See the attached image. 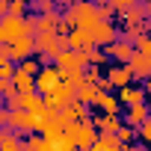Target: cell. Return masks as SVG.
Listing matches in <instances>:
<instances>
[{
	"label": "cell",
	"mask_w": 151,
	"mask_h": 151,
	"mask_svg": "<svg viewBox=\"0 0 151 151\" xmlns=\"http://www.w3.org/2000/svg\"><path fill=\"white\" fill-rule=\"evenodd\" d=\"M65 83V74H62V68L59 65H42V71L36 74V89L42 92V95H50L53 89H59Z\"/></svg>",
	"instance_id": "obj_1"
},
{
	"label": "cell",
	"mask_w": 151,
	"mask_h": 151,
	"mask_svg": "<svg viewBox=\"0 0 151 151\" xmlns=\"http://www.w3.org/2000/svg\"><path fill=\"white\" fill-rule=\"evenodd\" d=\"M21 36H30L27 33V18H21V15H3V21H0V45H12Z\"/></svg>",
	"instance_id": "obj_2"
},
{
	"label": "cell",
	"mask_w": 151,
	"mask_h": 151,
	"mask_svg": "<svg viewBox=\"0 0 151 151\" xmlns=\"http://www.w3.org/2000/svg\"><path fill=\"white\" fill-rule=\"evenodd\" d=\"M65 130H68L74 139H77V148H80V151H86L89 145H95V142H98V127H95V122H92V119L74 122V124H68Z\"/></svg>",
	"instance_id": "obj_3"
},
{
	"label": "cell",
	"mask_w": 151,
	"mask_h": 151,
	"mask_svg": "<svg viewBox=\"0 0 151 151\" xmlns=\"http://www.w3.org/2000/svg\"><path fill=\"white\" fill-rule=\"evenodd\" d=\"M9 124L21 133H39L42 130V113H30V110H12Z\"/></svg>",
	"instance_id": "obj_4"
},
{
	"label": "cell",
	"mask_w": 151,
	"mask_h": 151,
	"mask_svg": "<svg viewBox=\"0 0 151 151\" xmlns=\"http://www.w3.org/2000/svg\"><path fill=\"white\" fill-rule=\"evenodd\" d=\"M45 98H47V107H50V110H65L68 104L77 101V86L62 83L59 89H53V92H50V95H45Z\"/></svg>",
	"instance_id": "obj_5"
},
{
	"label": "cell",
	"mask_w": 151,
	"mask_h": 151,
	"mask_svg": "<svg viewBox=\"0 0 151 151\" xmlns=\"http://www.w3.org/2000/svg\"><path fill=\"white\" fill-rule=\"evenodd\" d=\"M107 53H110L116 62H130V56L136 53V45H133L127 36H119L113 45H107Z\"/></svg>",
	"instance_id": "obj_6"
},
{
	"label": "cell",
	"mask_w": 151,
	"mask_h": 151,
	"mask_svg": "<svg viewBox=\"0 0 151 151\" xmlns=\"http://www.w3.org/2000/svg\"><path fill=\"white\" fill-rule=\"evenodd\" d=\"M107 77H110L113 89H124V86H130V80H133V71L127 68V62H116V65H110Z\"/></svg>",
	"instance_id": "obj_7"
},
{
	"label": "cell",
	"mask_w": 151,
	"mask_h": 151,
	"mask_svg": "<svg viewBox=\"0 0 151 151\" xmlns=\"http://www.w3.org/2000/svg\"><path fill=\"white\" fill-rule=\"evenodd\" d=\"M68 47H71V50H89V47H95V36H92V30L74 27L71 36H68Z\"/></svg>",
	"instance_id": "obj_8"
},
{
	"label": "cell",
	"mask_w": 151,
	"mask_h": 151,
	"mask_svg": "<svg viewBox=\"0 0 151 151\" xmlns=\"http://www.w3.org/2000/svg\"><path fill=\"white\" fill-rule=\"evenodd\" d=\"M127 68L133 71V80H145L148 74H151V56H148V53H142V50H136V53L130 56Z\"/></svg>",
	"instance_id": "obj_9"
},
{
	"label": "cell",
	"mask_w": 151,
	"mask_h": 151,
	"mask_svg": "<svg viewBox=\"0 0 151 151\" xmlns=\"http://www.w3.org/2000/svg\"><path fill=\"white\" fill-rule=\"evenodd\" d=\"M33 50H36V36H21L18 42H12V45H9V56H12L15 62L27 59Z\"/></svg>",
	"instance_id": "obj_10"
},
{
	"label": "cell",
	"mask_w": 151,
	"mask_h": 151,
	"mask_svg": "<svg viewBox=\"0 0 151 151\" xmlns=\"http://www.w3.org/2000/svg\"><path fill=\"white\" fill-rule=\"evenodd\" d=\"M92 36H95V47H101V45H113V42L119 39L113 21H98L95 30H92Z\"/></svg>",
	"instance_id": "obj_11"
},
{
	"label": "cell",
	"mask_w": 151,
	"mask_h": 151,
	"mask_svg": "<svg viewBox=\"0 0 151 151\" xmlns=\"http://www.w3.org/2000/svg\"><path fill=\"white\" fill-rule=\"evenodd\" d=\"M92 122H95V127L104 130V133H119V127H122L119 113H101V110H98V116H92Z\"/></svg>",
	"instance_id": "obj_12"
},
{
	"label": "cell",
	"mask_w": 151,
	"mask_h": 151,
	"mask_svg": "<svg viewBox=\"0 0 151 151\" xmlns=\"http://www.w3.org/2000/svg\"><path fill=\"white\" fill-rule=\"evenodd\" d=\"M151 119V107L142 101V104H133V107H127V113H124V122L127 124H133V127H139L142 122H148Z\"/></svg>",
	"instance_id": "obj_13"
},
{
	"label": "cell",
	"mask_w": 151,
	"mask_h": 151,
	"mask_svg": "<svg viewBox=\"0 0 151 151\" xmlns=\"http://www.w3.org/2000/svg\"><path fill=\"white\" fill-rule=\"evenodd\" d=\"M98 98H101V86H98V83H89V80H86V83L77 89V101H83V104H89V107H95Z\"/></svg>",
	"instance_id": "obj_14"
},
{
	"label": "cell",
	"mask_w": 151,
	"mask_h": 151,
	"mask_svg": "<svg viewBox=\"0 0 151 151\" xmlns=\"http://www.w3.org/2000/svg\"><path fill=\"white\" fill-rule=\"evenodd\" d=\"M50 151H77V139H74L68 130H62L59 136L50 139Z\"/></svg>",
	"instance_id": "obj_15"
},
{
	"label": "cell",
	"mask_w": 151,
	"mask_h": 151,
	"mask_svg": "<svg viewBox=\"0 0 151 151\" xmlns=\"http://www.w3.org/2000/svg\"><path fill=\"white\" fill-rule=\"evenodd\" d=\"M119 101H122V104H127V107H133V104H142V101H145V89L124 86V89H119Z\"/></svg>",
	"instance_id": "obj_16"
},
{
	"label": "cell",
	"mask_w": 151,
	"mask_h": 151,
	"mask_svg": "<svg viewBox=\"0 0 151 151\" xmlns=\"http://www.w3.org/2000/svg\"><path fill=\"white\" fill-rule=\"evenodd\" d=\"M12 80H15L18 92H24V95H27V92H39V89H36V74H27V71H21V68H18Z\"/></svg>",
	"instance_id": "obj_17"
},
{
	"label": "cell",
	"mask_w": 151,
	"mask_h": 151,
	"mask_svg": "<svg viewBox=\"0 0 151 151\" xmlns=\"http://www.w3.org/2000/svg\"><path fill=\"white\" fill-rule=\"evenodd\" d=\"M24 139H27V148L30 151H50V139L45 133H27Z\"/></svg>",
	"instance_id": "obj_18"
},
{
	"label": "cell",
	"mask_w": 151,
	"mask_h": 151,
	"mask_svg": "<svg viewBox=\"0 0 151 151\" xmlns=\"http://www.w3.org/2000/svg\"><path fill=\"white\" fill-rule=\"evenodd\" d=\"M95 110H101V113H119V98H116V95H110V92H101V98H98Z\"/></svg>",
	"instance_id": "obj_19"
},
{
	"label": "cell",
	"mask_w": 151,
	"mask_h": 151,
	"mask_svg": "<svg viewBox=\"0 0 151 151\" xmlns=\"http://www.w3.org/2000/svg\"><path fill=\"white\" fill-rule=\"evenodd\" d=\"M95 15H98V21H113V15H119V12H116L110 3H104V6H98V9H95Z\"/></svg>",
	"instance_id": "obj_20"
},
{
	"label": "cell",
	"mask_w": 151,
	"mask_h": 151,
	"mask_svg": "<svg viewBox=\"0 0 151 151\" xmlns=\"http://www.w3.org/2000/svg\"><path fill=\"white\" fill-rule=\"evenodd\" d=\"M110 53H101L98 47H89V65H104Z\"/></svg>",
	"instance_id": "obj_21"
},
{
	"label": "cell",
	"mask_w": 151,
	"mask_h": 151,
	"mask_svg": "<svg viewBox=\"0 0 151 151\" xmlns=\"http://www.w3.org/2000/svg\"><path fill=\"white\" fill-rule=\"evenodd\" d=\"M39 65H42V62H36V59H21V62H18V68L27 71V74H39V71H42Z\"/></svg>",
	"instance_id": "obj_22"
},
{
	"label": "cell",
	"mask_w": 151,
	"mask_h": 151,
	"mask_svg": "<svg viewBox=\"0 0 151 151\" xmlns=\"http://www.w3.org/2000/svg\"><path fill=\"white\" fill-rule=\"evenodd\" d=\"M119 136H122V142L127 145V142H130L133 136H139V133L133 130V124H122V127H119Z\"/></svg>",
	"instance_id": "obj_23"
},
{
	"label": "cell",
	"mask_w": 151,
	"mask_h": 151,
	"mask_svg": "<svg viewBox=\"0 0 151 151\" xmlns=\"http://www.w3.org/2000/svg\"><path fill=\"white\" fill-rule=\"evenodd\" d=\"M133 3H139V0H110V6H113V9L119 12V15H122V12H127V9H130Z\"/></svg>",
	"instance_id": "obj_24"
},
{
	"label": "cell",
	"mask_w": 151,
	"mask_h": 151,
	"mask_svg": "<svg viewBox=\"0 0 151 151\" xmlns=\"http://www.w3.org/2000/svg\"><path fill=\"white\" fill-rule=\"evenodd\" d=\"M136 133H139V139H142V142H151V119H148V122H142V124L136 127Z\"/></svg>",
	"instance_id": "obj_25"
},
{
	"label": "cell",
	"mask_w": 151,
	"mask_h": 151,
	"mask_svg": "<svg viewBox=\"0 0 151 151\" xmlns=\"http://www.w3.org/2000/svg\"><path fill=\"white\" fill-rule=\"evenodd\" d=\"M86 80H89V83H98V80H101V68H98V65H89V68H86Z\"/></svg>",
	"instance_id": "obj_26"
},
{
	"label": "cell",
	"mask_w": 151,
	"mask_h": 151,
	"mask_svg": "<svg viewBox=\"0 0 151 151\" xmlns=\"http://www.w3.org/2000/svg\"><path fill=\"white\" fill-rule=\"evenodd\" d=\"M0 92H3V98H6V95H12V92H18L15 80H0Z\"/></svg>",
	"instance_id": "obj_27"
},
{
	"label": "cell",
	"mask_w": 151,
	"mask_h": 151,
	"mask_svg": "<svg viewBox=\"0 0 151 151\" xmlns=\"http://www.w3.org/2000/svg\"><path fill=\"white\" fill-rule=\"evenodd\" d=\"M122 151H148V148H145V142H142V145H133V142H127Z\"/></svg>",
	"instance_id": "obj_28"
},
{
	"label": "cell",
	"mask_w": 151,
	"mask_h": 151,
	"mask_svg": "<svg viewBox=\"0 0 151 151\" xmlns=\"http://www.w3.org/2000/svg\"><path fill=\"white\" fill-rule=\"evenodd\" d=\"M142 89H145V95L151 98V77H145V80H142Z\"/></svg>",
	"instance_id": "obj_29"
},
{
	"label": "cell",
	"mask_w": 151,
	"mask_h": 151,
	"mask_svg": "<svg viewBox=\"0 0 151 151\" xmlns=\"http://www.w3.org/2000/svg\"><path fill=\"white\" fill-rule=\"evenodd\" d=\"M145 15H148V21H151V0H145Z\"/></svg>",
	"instance_id": "obj_30"
},
{
	"label": "cell",
	"mask_w": 151,
	"mask_h": 151,
	"mask_svg": "<svg viewBox=\"0 0 151 151\" xmlns=\"http://www.w3.org/2000/svg\"><path fill=\"white\" fill-rule=\"evenodd\" d=\"M92 3H95V6H104V3H110V0H92Z\"/></svg>",
	"instance_id": "obj_31"
},
{
	"label": "cell",
	"mask_w": 151,
	"mask_h": 151,
	"mask_svg": "<svg viewBox=\"0 0 151 151\" xmlns=\"http://www.w3.org/2000/svg\"><path fill=\"white\" fill-rule=\"evenodd\" d=\"M18 151H30V148H27V139H24V145H21V148H18Z\"/></svg>",
	"instance_id": "obj_32"
},
{
	"label": "cell",
	"mask_w": 151,
	"mask_h": 151,
	"mask_svg": "<svg viewBox=\"0 0 151 151\" xmlns=\"http://www.w3.org/2000/svg\"><path fill=\"white\" fill-rule=\"evenodd\" d=\"M0 3H9V0H0Z\"/></svg>",
	"instance_id": "obj_33"
},
{
	"label": "cell",
	"mask_w": 151,
	"mask_h": 151,
	"mask_svg": "<svg viewBox=\"0 0 151 151\" xmlns=\"http://www.w3.org/2000/svg\"><path fill=\"white\" fill-rule=\"evenodd\" d=\"M56 3H62V0H56Z\"/></svg>",
	"instance_id": "obj_34"
}]
</instances>
